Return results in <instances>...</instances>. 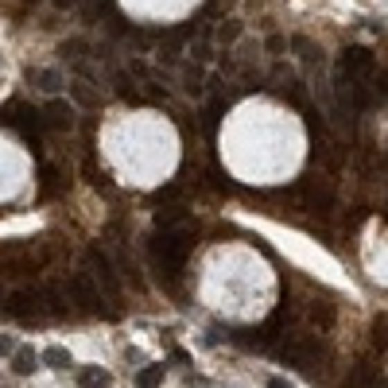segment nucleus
Listing matches in <instances>:
<instances>
[{
	"label": "nucleus",
	"mask_w": 388,
	"mask_h": 388,
	"mask_svg": "<svg viewBox=\"0 0 388 388\" xmlns=\"http://www.w3.org/2000/svg\"><path fill=\"white\" fill-rule=\"evenodd\" d=\"M186 252H191V229H164L152 241V256L155 268H159V280L175 283L179 280V268H183Z\"/></svg>",
	"instance_id": "f257e3e1"
},
{
	"label": "nucleus",
	"mask_w": 388,
	"mask_h": 388,
	"mask_svg": "<svg viewBox=\"0 0 388 388\" xmlns=\"http://www.w3.org/2000/svg\"><path fill=\"white\" fill-rule=\"evenodd\" d=\"M67 291H70V303H78L86 315H97V310H101V291L89 283L86 272H74V276L67 280Z\"/></svg>",
	"instance_id": "f03ea898"
},
{
	"label": "nucleus",
	"mask_w": 388,
	"mask_h": 388,
	"mask_svg": "<svg viewBox=\"0 0 388 388\" xmlns=\"http://www.w3.org/2000/svg\"><path fill=\"white\" fill-rule=\"evenodd\" d=\"M4 310H8L12 319H35L39 291H12V295H4Z\"/></svg>",
	"instance_id": "7ed1b4c3"
},
{
	"label": "nucleus",
	"mask_w": 388,
	"mask_h": 388,
	"mask_svg": "<svg viewBox=\"0 0 388 388\" xmlns=\"http://www.w3.org/2000/svg\"><path fill=\"white\" fill-rule=\"evenodd\" d=\"M89 268H94V280H101V288L109 295H116V272H113V261H109L101 249H89Z\"/></svg>",
	"instance_id": "20e7f679"
},
{
	"label": "nucleus",
	"mask_w": 388,
	"mask_h": 388,
	"mask_svg": "<svg viewBox=\"0 0 388 388\" xmlns=\"http://www.w3.org/2000/svg\"><path fill=\"white\" fill-rule=\"evenodd\" d=\"M373 70V55L365 47H346L342 51V74H369Z\"/></svg>",
	"instance_id": "39448f33"
},
{
	"label": "nucleus",
	"mask_w": 388,
	"mask_h": 388,
	"mask_svg": "<svg viewBox=\"0 0 388 388\" xmlns=\"http://www.w3.org/2000/svg\"><path fill=\"white\" fill-rule=\"evenodd\" d=\"M70 116H74V109L67 105V101H47V109H43V125L47 128H58V132H62V128H70Z\"/></svg>",
	"instance_id": "423d86ee"
},
{
	"label": "nucleus",
	"mask_w": 388,
	"mask_h": 388,
	"mask_svg": "<svg viewBox=\"0 0 388 388\" xmlns=\"http://www.w3.org/2000/svg\"><path fill=\"white\" fill-rule=\"evenodd\" d=\"M35 361H39V353L31 346H16V353H12V369H16V377L35 373Z\"/></svg>",
	"instance_id": "0eeeda50"
},
{
	"label": "nucleus",
	"mask_w": 388,
	"mask_h": 388,
	"mask_svg": "<svg viewBox=\"0 0 388 388\" xmlns=\"http://www.w3.org/2000/svg\"><path fill=\"white\" fill-rule=\"evenodd\" d=\"M43 365L70 369V365H74V358H70V349H62V346H47V349H43Z\"/></svg>",
	"instance_id": "6e6552de"
},
{
	"label": "nucleus",
	"mask_w": 388,
	"mask_h": 388,
	"mask_svg": "<svg viewBox=\"0 0 388 388\" xmlns=\"http://www.w3.org/2000/svg\"><path fill=\"white\" fill-rule=\"evenodd\" d=\"M31 86H43L47 94H55V89H62V78H58V70H31Z\"/></svg>",
	"instance_id": "1a4fd4ad"
},
{
	"label": "nucleus",
	"mask_w": 388,
	"mask_h": 388,
	"mask_svg": "<svg viewBox=\"0 0 388 388\" xmlns=\"http://www.w3.org/2000/svg\"><path fill=\"white\" fill-rule=\"evenodd\" d=\"M164 385V365H148L136 373V388H159Z\"/></svg>",
	"instance_id": "9d476101"
},
{
	"label": "nucleus",
	"mask_w": 388,
	"mask_h": 388,
	"mask_svg": "<svg viewBox=\"0 0 388 388\" xmlns=\"http://www.w3.org/2000/svg\"><path fill=\"white\" fill-rule=\"evenodd\" d=\"M78 385L82 388H109V373L105 369H82V373H78Z\"/></svg>",
	"instance_id": "9b49d317"
},
{
	"label": "nucleus",
	"mask_w": 388,
	"mask_h": 388,
	"mask_svg": "<svg viewBox=\"0 0 388 388\" xmlns=\"http://www.w3.org/2000/svg\"><path fill=\"white\" fill-rule=\"evenodd\" d=\"M291 47H295V51H299V58H303V62H319V47H315V43H310V39L307 35H295V39H291Z\"/></svg>",
	"instance_id": "f8f14e48"
},
{
	"label": "nucleus",
	"mask_w": 388,
	"mask_h": 388,
	"mask_svg": "<svg viewBox=\"0 0 388 388\" xmlns=\"http://www.w3.org/2000/svg\"><path fill=\"white\" fill-rule=\"evenodd\" d=\"M183 218H186V210H183V206H164V210L155 213V222L164 225V229H171V225H179V222H183Z\"/></svg>",
	"instance_id": "ddd939ff"
},
{
	"label": "nucleus",
	"mask_w": 388,
	"mask_h": 388,
	"mask_svg": "<svg viewBox=\"0 0 388 388\" xmlns=\"http://www.w3.org/2000/svg\"><path fill=\"white\" fill-rule=\"evenodd\" d=\"M70 94H74L78 101H82V105H97V94L86 86V82H74V86H70Z\"/></svg>",
	"instance_id": "4468645a"
},
{
	"label": "nucleus",
	"mask_w": 388,
	"mask_h": 388,
	"mask_svg": "<svg viewBox=\"0 0 388 388\" xmlns=\"http://www.w3.org/2000/svg\"><path fill=\"white\" fill-rule=\"evenodd\" d=\"M39 175H43V186H47L51 194H55L58 186H62V183H58V171H55V164H43V167H39Z\"/></svg>",
	"instance_id": "2eb2a0df"
},
{
	"label": "nucleus",
	"mask_w": 388,
	"mask_h": 388,
	"mask_svg": "<svg viewBox=\"0 0 388 388\" xmlns=\"http://www.w3.org/2000/svg\"><path fill=\"white\" fill-rule=\"evenodd\" d=\"M183 82H186V94H202V70H186Z\"/></svg>",
	"instance_id": "dca6fc26"
},
{
	"label": "nucleus",
	"mask_w": 388,
	"mask_h": 388,
	"mask_svg": "<svg viewBox=\"0 0 388 388\" xmlns=\"http://www.w3.org/2000/svg\"><path fill=\"white\" fill-rule=\"evenodd\" d=\"M241 35V24H237V19H229V24H222V31H218V39H222V43H233V39Z\"/></svg>",
	"instance_id": "f3484780"
},
{
	"label": "nucleus",
	"mask_w": 388,
	"mask_h": 388,
	"mask_svg": "<svg viewBox=\"0 0 388 388\" xmlns=\"http://www.w3.org/2000/svg\"><path fill=\"white\" fill-rule=\"evenodd\" d=\"M8 353H16V346H12V338H4V334H0V358H8Z\"/></svg>",
	"instance_id": "a211bd4d"
},
{
	"label": "nucleus",
	"mask_w": 388,
	"mask_h": 388,
	"mask_svg": "<svg viewBox=\"0 0 388 388\" xmlns=\"http://www.w3.org/2000/svg\"><path fill=\"white\" fill-rule=\"evenodd\" d=\"M268 388H295L291 380H283V377H268Z\"/></svg>",
	"instance_id": "6ab92c4d"
}]
</instances>
